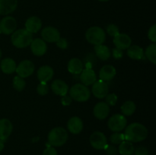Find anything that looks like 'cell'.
Instances as JSON below:
<instances>
[{
    "label": "cell",
    "instance_id": "7c38bea8",
    "mask_svg": "<svg viewBox=\"0 0 156 155\" xmlns=\"http://www.w3.org/2000/svg\"><path fill=\"white\" fill-rule=\"evenodd\" d=\"M30 50L34 55L37 56H42L46 53L47 46L45 41L40 38H37L32 40L30 43Z\"/></svg>",
    "mask_w": 156,
    "mask_h": 155
},
{
    "label": "cell",
    "instance_id": "7402d4cb",
    "mask_svg": "<svg viewBox=\"0 0 156 155\" xmlns=\"http://www.w3.org/2000/svg\"><path fill=\"white\" fill-rule=\"evenodd\" d=\"M116 73V68L113 65H106L101 68L99 71V78L104 81H108L115 77Z\"/></svg>",
    "mask_w": 156,
    "mask_h": 155
},
{
    "label": "cell",
    "instance_id": "f35d334b",
    "mask_svg": "<svg viewBox=\"0 0 156 155\" xmlns=\"http://www.w3.org/2000/svg\"><path fill=\"white\" fill-rule=\"evenodd\" d=\"M112 53H113V56H114V59H121L123 56V50H120V49L116 48V47L114 49H113Z\"/></svg>",
    "mask_w": 156,
    "mask_h": 155
},
{
    "label": "cell",
    "instance_id": "cb8c5ba5",
    "mask_svg": "<svg viewBox=\"0 0 156 155\" xmlns=\"http://www.w3.org/2000/svg\"><path fill=\"white\" fill-rule=\"evenodd\" d=\"M1 69L5 74H12L16 70V63L11 58H5L1 62Z\"/></svg>",
    "mask_w": 156,
    "mask_h": 155
},
{
    "label": "cell",
    "instance_id": "277c9868",
    "mask_svg": "<svg viewBox=\"0 0 156 155\" xmlns=\"http://www.w3.org/2000/svg\"><path fill=\"white\" fill-rule=\"evenodd\" d=\"M85 38L88 43L93 45H101L106 40V34L101 27H91L85 33Z\"/></svg>",
    "mask_w": 156,
    "mask_h": 155
},
{
    "label": "cell",
    "instance_id": "8fae6325",
    "mask_svg": "<svg viewBox=\"0 0 156 155\" xmlns=\"http://www.w3.org/2000/svg\"><path fill=\"white\" fill-rule=\"evenodd\" d=\"M41 36L45 42L56 43L60 38V33L55 27H46L41 31Z\"/></svg>",
    "mask_w": 156,
    "mask_h": 155
},
{
    "label": "cell",
    "instance_id": "4316f807",
    "mask_svg": "<svg viewBox=\"0 0 156 155\" xmlns=\"http://www.w3.org/2000/svg\"><path fill=\"white\" fill-rule=\"evenodd\" d=\"M134 146L132 142L124 140L119 145L118 152L121 155H132L134 153Z\"/></svg>",
    "mask_w": 156,
    "mask_h": 155
},
{
    "label": "cell",
    "instance_id": "5bb4252c",
    "mask_svg": "<svg viewBox=\"0 0 156 155\" xmlns=\"http://www.w3.org/2000/svg\"><path fill=\"white\" fill-rule=\"evenodd\" d=\"M80 80L84 85L88 86V85L93 84L96 81L97 76L92 68H86L82 70V72L80 73Z\"/></svg>",
    "mask_w": 156,
    "mask_h": 155
},
{
    "label": "cell",
    "instance_id": "7a4b0ae2",
    "mask_svg": "<svg viewBox=\"0 0 156 155\" xmlns=\"http://www.w3.org/2000/svg\"><path fill=\"white\" fill-rule=\"evenodd\" d=\"M12 43L17 48H26L30 45L33 40V35L26 29H19L12 33Z\"/></svg>",
    "mask_w": 156,
    "mask_h": 155
},
{
    "label": "cell",
    "instance_id": "1f68e13d",
    "mask_svg": "<svg viewBox=\"0 0 156 155\" xmlns=\"http://www.w3.org/2000/svg\"><path fill=\"white\" fill-rule=\"evenodd\" d=\"M107 33L111 36H115L116 35L118 34L120 32H119V28L117 25L114 24H110L107 26L106 27Z\"/></svg>",
    "mask_w": 156,
    "mask_h": 155
},
{
    "label": "cell",
    "instance_id": "d6986e66",
    "mask_svg": "<svg viewBox=\"0 0 156 155\" xmlns=\"http://www.w3.org/2000/svg\"><path fill=\"white\" fill-rule=\"evenodd\" d=\"M18 6L17 0H0V15H7L12 13Z\"/></svg>",
    "mask_w": 156,
    "mask_h": 155
},
{
    "label": "cell",
    "instance_id": "52a82bcc",
    "mask_svg": "<svg viewBox=\"0 0 156 155\" xmlns=\"http://www.w3.org/2000/svg\"><path fill=\"white\" fill-rule=\"evenodd\" d=\"M17 21L12 16L5 17L0 21V32L4 34L9 35L14 33L16 30Z\"/></svg>",
    "mask_w": 156,
    "mask_h": 155
},
{
    "label": "cell",
    "instance_id": "603a6c76",
    "mask_svg": "<svg viewBox=\"0 0 156 155\" xmlns=\"http://www.w3.org/2000/svg\"><path fill=\"white\" fill-rule=\"evenodd\" d=\"M127 56L130 59H136V60H141L145 59L144 51L143 48L139 46H130L127 48Z\"/></svg>",
    "mask_w": 156,
    "mask_h": 155
},
{
    "label": "cell",
    "instance_id": "f546056e",
    "mask_svg": "<svg viewBox=\"0 0 156 155\" xmlns=\"http://www.w3.org/2000/svg\"><path fill=\"white\" fill-rule=\"evenodd\" d=\"M25 81H24V78L19 77L18 75L14 77L13 79V87L16 91H21L24 90L25 88Z\"/></svg>",
    "mask_w": 156,
    "mask_h": 155
},
{
    "label": "cell",
    "instance_id": "ac0fdd59",
    "mask_svg": "<svg viewBox=\"0 0 156 155\" xmlns=\"http://www.w3.org/2000/svg\"><path fill=\"white\" fill-rule=\"evenodd\" d=\"M51 89L55 94L63 97V96L66 95L67 93H68L69 86L62 80L56 79L52 83Z\"/></svg>",
    "mask_w": 156,
    "mask_h": 155
},
{
    "label": "cell",
    "instance_id": "74e56055",
    "mask_svg": "<svg viewBox=\"0 0 156 155\" xmlns=\"http://www.w3.org/2000/svg\"><path fill=\"white\" fill-rule=\"evenodd\" d=\"M56 43L57 46L59 48L62 49V50H65L68 47V42H67L66 39H65V38H59L57 42Z\"/></svg>",
    "mask_w": 156,
    "mask_h": 155
},
{
    "label": "cell",
    "instance_id": "83f0119b",
    "mask_svg": "<svg viewBox=\"0 0 156 155\" xmlns=\"http://www.w3.org/2000/svg\"><path fill=\"white\" fill-rule=\"evenodd\" d=\"M121 112L123 115H131L135 112L136 104L131 100H127L121 106Z\"/></svg>",
    "mask_w": 156,
    "mask_h": 155
},
{
    "label": "cell",
    "instance_id": "60d3db41",
    "mask_svg": "<svg viewBox=\"0 0 156 155\" xmlns=\"http://www.w3.org/2000/svg\"><path fill=\"white\" fill-rule=\"evenodd\" d=\"M61 101H62V105H64V106H68V105H69L72 103V98L70 97V96L65 95L63 97H62Z\"/></svg>",
    "mask_w": 156,
    "mask_h": 155
},
{
    "label": "cell",
    "instance_id": "5b68a950",
    "mask_svg": "<svg viewBox=\"0 0 156 155\" xmlns=\"http://www.w3.org/2000/svg\"><path fill=\"white\" fill-rule=\"evenodd\" d=\"M70 97L78 102H85L90 98L89 89L83 84H74L69 90Z\"/></svg>",
    "mask_w": 156,
    "mask_h": 155
},
{
    "label": "cell",
    "instance_id": "8d00e7d4",
    "mask_svg": "<svg viewBox=\"0 0 156 155\" xmlns=\"http://www.w3.org/2000/svg\"><path fill=\"white\" fill-rule=\"evenodd\" d=\"M134 154L135 155H149V150L146 147L140 146L134 150Z\"/></svg>",
    "mask_w": 156,
    "mask_h": 155
},
{
    "label": "cell",
    "instance_id": "7bdbcfd3",
    "mask_svg": "<svg viewBox=\"0 0 156 155\" xmlns=\"http://www.w3.org/2000/svg\"><path fill=\"white\" fill-rule=\"evenodd\" d=\"M98 1H100V2H108V1H109V0H98Z\"/></svg>",
    "mask_w": 156,
    "mask_h": 155
},
{
    "label": "cell",
    "instance_id": "6da1fadb",
    "mask_svg": "<svg viewBox=\"0 0 156 155\" xmlns=\"http://www.w3.org/2000/svg\"><path fill=\"white\" fill-rule=\"evenodd\" d=\"M147 135V129L141 123L133 122L126 126L125 129V140L130 142H140L146 139Z\"/></svg>",
    "mask_w": 156,
    "mask_h": 155
},
{
    "label": "cell",
    "instance_id": "8992f818",
    "mask_svg": "<svg viewBox=\"0 0 156 155\" xmlns=\"http://www.w3.org/2000/svg\"><path fill=\"white\" fill-rule=\"evenodd\" d=\"M127 121L125 115L121 114H115L109 119L108 122V126L112 132H118L126 128Z\"/></svg>",
    "mask_w": 156,
    "mask_h": 155
},
{
    "label": "cell",
    "instance_id": "3957f363",
    "mask_svg": "<svg viewBox=\"0 0 156 155\" xmlns=\"http://www.w3.org/2000/svg\"><path fill=\"white\" fill-rule=\"evenodd\" d=\"M68 137V133L65 129L62 127H56L49 132L47 139L51 146L60 147L66 142Z\"/></svg>",
    "mask_w": 156,
    "mask_h": 155
},
{
    "label": "cell",
    "instance_id": "836d02e7",
    "mask_svg": "<svg viewBox=\"0 0 156 155\" xmlns=\"http://www.w3.org/2000/svg\"><path fill=\"white\" fill-rule=\"evenodd\" d=\"M106 102L105 103L108 106H114L117 102V96L115 94H108V95L105 97Z\"/></svg>",
    "mask_w": 156,
    "mask_h": 155
},
{
    "label": "cell",
    "instance_id": "b9f144b4",
    "mask_svg": "<svg viewBox=\"0 0 156 155\" xmlns=\"http://www.w3.org/2000/svg\"><path fill=\"white\" fill-rule=\"evenodd\" d=\"M3 149H4V141L0 139V152H2Z\"/></svg>",
    "mask_w": 156,
    "mask_h": 155
},
{
    "label": "cell",
    "instance_id": "ab89813d",
    "mask_svg": "<svg viewBox=\"0 0 156 155\" xmlns=\"http://www.w3.org/2000/svg\"><path fill=\"white\" fill-rule=\"evenodd\" d=\"M43 155H58V153L56 149L53 147V146H50L44 150Z\"/></svg>",
    "mask_w": 156,
    "mask_h": 155
},
{
    "label": "cell",
    "instance_id": "30bf717a",
    "mask_svg": "<svg viewBox=\"0 0 156 155\" xmlns=\"http://www.w3.org/2000/svg\"><path fill=\"white\" fill-rule=\"evenodd\" d=\"M91 91H92L94 97H96L97 98L101 99L105 98L108 95L109 88H108V84L100 79L98 81H96L93 84Z\"/></svg>",
    "mask_w": 156,
    "mask_h": 155
},
{
    "label": "cell",
    "instance_id": "4fadbf2b",
    "mask_svg": "<svg viewBox=\"0 0 156 155\" xmlns=\"http://www.w3.org/2000/svg\"><path fill=\"white\" fill-rule=\"evenodd\" d=\"M113 43L115 45L116 48L123 50L130 46L131 43H132V40L126 33H119L118 34L114 36Z\"/></svg>",
    "mask_w": 156,
    "mask_h": 155
},
{
    "label": "cell",
    "instance_id": "e0dca14e",
    "mask_svg": "<svg viewBox=\"0 0 156 155\" xmlns=\"http://www.w3.org/2000/svg\"><path fill=\"white\" fill-rule=\"evenodd\" d=\"M12 122L8 119H0V139L5 141L8 139L12 134Z\"/></svg>",
    "mask_w": 156,
    "mask_h": 155
},
{
    "label": "cell",
    "instance_id": "9c48e42d",
    "mask_svg": "<svg viewBox=\"0 0 156 155\" xmlns=\"http://www.w3.org/2000/svg\"><path fill=\"white\" fill-rule=\"evenodd\" d=\"M91 145L97 150H103L107 145V138L104 133L101 132H94L89 138Z\"/></svg>",
    "mask_w": 156,
    "mask_h": 155
},
{
    "label": "cell",
    "instance_id": "d590c367",
    "mask_svg": "<svg viewBox=\"0 0 156 155\" xmlns=\"http://www.w3.org/2000/svg\"><path fill=\"white\" fill-rule=\"evenodd\" d=\"M148 37L153 43L156 42V25L154 24L149 28L148 31Z\"/></svg>",
    "mask_w": 156,
    "mask_h": 155
},
{
    "label": "cell",
    "instance_id": "44dd1931",
    "mask_svg": "<svg viewBox=\"0 0 156 155\" xmlns=\"http://www.w3.org/2000/svg\"><path fill=\"white\" fill-rule=\"evenodd\" d=\"M67 127L71 133L77 135L82 132L83 129V122L79 117L73 116L69 119L67 123Z\"/></svg>",
    "mask_w": 156,
    "mask_h": 155
},
{
    "label": "cell",
    "instance_id": "f1b7e54d",
    "mask_svg": "<svg viewBox=\"0 0 156 155\" xmlns=\"http://www.w3.org/2000/svg\"><path fill=\"white\" fill-rule=\"evenodd\" d=\"M146 58L153 64H156V45L155 43L148 46L145 52Z\"/></svg>",
    "mask_w": 156,
    "mask_h": 155
},
{
    "label": "cell",
    "instance_id": "ee69618b",
    "mask_svg": "<svg viewBox=\"0 0 156 155\" xmlns=\"http://www.w3.org/2000/svg\"><path fill=\"white\" fill-rule=\"evenodd\" d=\"M2 58V51H1V49H0V59Z\"/></svg>",
    "mask_w": 156,
    "mask_h": 155
},
{
    "label": "cell",
    "instance_id": "ba28073f",
    "mask_svg": "<svg viewBox=\"0 0 156 155\" xmlns=\"http://www.w3.org/2000/svg\"><path fill=\"white\" fill-rule=\"evenodd\" d=\"M34 65L30 60H24L16 67L15 71L19 77L24 78L31 75L34 71Z\"/></svg>",
    "mask_w": 156,
    "mask_h": 155
},
{
    "label": "cell",
    "instance_id": "2e32d148",
    "mask_svg": "<svg viewBox=\"0 0 156 155\" xmlns=\"http://www.w3.org/2000/svg\"><path fill=\"white\" fill-rule=\"evenodd\" d=\"M54 71L51 67L49 65H44L38 69L37 75L41 83H47V81L51 80Z\"/></svg>",
    "mask_w": 156,
    "mask_h": 155
},
{
    "label": "cell",
    "instance_id": "9a60e30c",
    "mask_svg": "<svg viewBox=\"0 0 156 155\" xmlns=\"http://www.w3.org/2000/svg\"><path fill=\"white\" fill-rule=\"evenodd\" d=\"M94 115L100 120H103L108 117L110 112V107L105 102H99L94 107Z\"/></svg>",
    "mask_w": 156,
    "mask_h": 155
},
{
    "label": "cell",
    "instance_id": "d6a6232c",
    "mask_svg": "<svg viewBox=\"0 0 156 155\" xmlns=\"http://www.w3.org/2000/svg\"><path fill=\"white\" fill-rule=\"evenodd\" d=\"M37 91L38 94L41 96H44L49 92V86L47 83H40L37 88Z\"/></svg>",
    "mask_w": 156,
    "mask_h": 155
},
{
    "label": "cell",
    "instance_id": "484cf974",
    "mask_svg": "<svg viewBox=\"0 0 156 155\" xmlns=\"http://www.w3.org/2000/svg\"><path fill=\"white\" fill-rule=\"evenodd\" d=\"M96 56L101 59V60H108L111 57V51L109 48L105 45H97L94 46Z\"/></svg>",
    "mask_w": 156,
    "mask_h": 155
},
{
    "label": "cell",
    "instance_id": "d4e9b609",
    "mask_svg": "<svg viewBox=\"0 0 156 155\" xmlns=\"http://www.w3.org/2000/svg\"><path fill=\"white\" fill-rule=\"evenodd\" d=\"M68 70L73 74H79L83 70V63L82 61L77 58L70 59L68 63Z\"/></svg>",
    "mask_w": 156,
    "mask_h": 155
},
{
    "label": "cell",
    "instance_id": "ffe728a7",
    "mask_svg": "<svg viewBox=\"0 0 156 155\" xmlns=\"http://www.w3.org/2000/svg\"><path fill=\"white\" fill-rule=\"evenodd\" d=\"M42 27V21L38 17L32 16L26 21L25 29L30 33H37Z\"/></svg>",
    "mask_w": 156,
    "mask_h": 155
},
{
    "label": "cell",
    "instance_id": "e575fe53",
    "mask_svg": "<svg viewBox=\"0 0 156 155\" xmlns=\"http://www.w3.org/2000/svg\"><path fill=\"white\" fill-rule=\"evenodd\" d=\"M105 150L106 151L107 154L108 155H117L118 154V150L117 147L114 145L111 144H107L105 147Z\"/></svg>",
    "mask_w": 156,
    "mask_h": 155
},
{
    "label": "cell",
    "instance_id": "4dcf8cb0",
    "mask_svg": "<svg viewBox=\"0 0 156 155\" xmlns=\"http://www.w3.org/2000/svg\"><path fill=\"white\" fill-rule=\"evenodd\" d=\"M125 140L124 134L120 133V132H114L112 135H111V138H110V141L112 144H120L122 141H123Z\"/></svg>",
    "mask_w": 156,
    "mask_h": 155
}]
</instances>
